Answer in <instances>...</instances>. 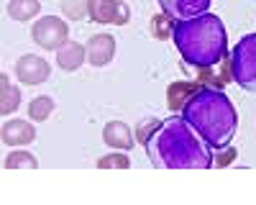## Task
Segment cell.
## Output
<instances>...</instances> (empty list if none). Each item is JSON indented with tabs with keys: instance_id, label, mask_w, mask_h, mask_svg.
<instances>
[{
	"instance_id": "obj_1",
	"label": "cell",
	"mask_w": 256,
	"mask_h": 205,
	"mask_svg": "<svg viewBox=\"0 0 256 205\" xmlns=\"http://www.w3.org/2000/svg\"><path fill=\"white\" fill-rule=\"evenodd\" d=\"M148 162L156 170H210L212 149L200 138V134L182 118L172 113L159 120L154 134L144 144Z\"/></svg>"
},
{
	"instance_id": "obj_2",
	"label": "cell",
	"mask_w": 256,
	"mask_h": 205,
	"mask_svg": "<svg viewBox=\"0 0 256 205\" xmlns=\"http://www.w3.org/2000/svg\"><path fill=\"white\" fill-rule=\"evenodd\" d=\"M180 113L212 152L228 146L238 131V113L228 100V95L218 88L202 85L198 92L190 95Z\"/></svg>"
},
{
	"instance_id": "obj_3",
	"label": "cell",
	"mask_w": 256,
	"mask_h": 205,
	"mask_svg": "<svg viewBox=\"0 0 256 205\" xmlns=\"http://www.w3.org/2000/svg\"><path fill=\"white\" fill-rule=\"evenodd\" d=\"M172 41L182 62L192 70L212 67L228 59V31L220 16L216 13H202L190 20H180L174 26Z\"/></svg>"
},
{
	"instance_id": "obj_4",
	"label": "cell",
	"mask_w": 256,
	"mask_h": 205,
	"mask_svg": "<svg viewBox=\"0 0 256 205\" xmlns=\"http://www.w3.org/2000/svg\"><path fill=\"white\" fill-rule=\"evenodd\" d=\"M230 74L238 88L256 92V34H246L230 49Z\"/></svg>"
},
{
	"instance_id": "obj_5",
	"label": "cell",
	"mask_w": 256,
	"mask_h": 205,
	"mask_svg": "<svg viewBox=\"0 0 256 205\" xmlns=\"http://www.w3.org/2000/svg\"><path fill=\"white\" fill-rule=\"evenodd\" d=\"M31 38L38 49L56 52L70 38V24L59 16H38L31 24Z\"/></svg>"
},
{
	"instance_id": "obj_6",
	"label": "cell",
	"mask_w": 256,
	"mask_h": 205,
	"mask_svg": "<svg viewBox=\"0 0 256 205\" xmlns=\"http://www.w3.org/2000/svg\"><path fill=\"white\" fill-rule=\"evenodd\" d=\"M88 18L105 26H126L131 20V8L123 0H90Z\"/></svg>"
},
{
	"instance_id": "obj_7",
	"label": "cell",
	"mask_w": 256,
	"mask_h": 205,
	"mask_svg": "<svg viewBox=\"0 0 256 205\" xmlns=\"http://www.w3.org/2000/svg\"><path fill=\"white\" fill-rule=\"evenodd\" d=\"M49 77H52V64L41 54H24L16 62V80L20 85L36 88V85H44Z\"/></svg>"
},
{
	"instance_id": "obj_8",
	"label": "cell",
	"mask_w": 256,
	"mask_h": 205,
	"mask_svg": "<svg viewBox=\"0 0 256 205\" xmlns=\"http://www.w3.org/2000/svg\"><path fill=\"white\" fill-rule=\"evenodd\" d=\"M0 138H3L6 146L16 149V146H28L36 141V126L28 118H6L3 128H0Z\"/></svg>"
},
{
	"instance_id": "obj_9",
	"label": "cell",
	"mask_w": 256,
	"mask_h": 205,
	"mask_svg": "<svg viewBox=\"0 0 256 205\" xmlns=\"http://www.w3.org/2000/svg\"><path fill=\"white\" fill-rule=\"evenodd\" d=\"M84 49H88V64L95 70H102L116 56V36L113 34H95L88 38Z\"/></svg>"
},
{
	"instance_id": "obj_10",
	"label": "cell",
	"mask_w": 256,
	"mask_h": 205,
	"mask_svg": "<svg viewBox=\"0 0 256 205\" xmlns=\"http://www.w3.org/2000/svg\"><path fill=\"white\" fill-rule=\"evenodd\" d=\"M102 144L108 149L118 152H131L136 146V134L126 120H108L102 126Z\"/></svg>"
},
{
	"instance_id": "obj_11",
	"label": "cell",
	"mask_w": 256,
	"mask_h": 205,
	"mask_svg": "<svg viewBox=\"0 0 256 205\" xmlns=\"http://www.w3.org/2000/svg\"><path fill=\"white\" fill-rule=\"evenodd\" d=\"M156 3H159V8L166 16H172L177 24H180V20H190V18H195V16L208 13L212 0H156Z\"/></svg>"
},
{
	"instance_id": "obj_12",
	"label": "cell",
	"mask_w": 256,
	"mask_h": 205,
	"mask_svg": "<svg viewBox=\"0 0 256 205\" xmlns=\"http://www.w3.org/2000/svg\"><path fill=\"white\" fill-rule=\"evenodd\" d=\"M56 54V67L62 72H77L80 67L88 64V49L80 41H64V44L54 52Z\"/></svg>"
},
{
	"instance_id": "obj_13",
	"label": "cell",
	"mask_w": 256,
	"mask_h": 205,
	"mask_svg": "<svg viewBox=\"0 0 256 205\" xmlns=\"http://www.w3.org/2000/svg\"><path fill=\"white\" fill-rule=\"evenodd\" d=\"M228 80H233V74H230V59H223V62H218V64H212V67L198 70V82H200V85H205V88L226 90Z\"/></svg>"
},
{
	"instance_id": "obj_14",
	"label": "cell",
	"mask_w": 256,
	"mask_h": 205,
	"mask_svg": "<svg viewBox=\"0 0 256 205\" xmlns=\"http://www.w3.org/2000/svg\"><path fill=\"white\" fill-rule=\"evenodd\" d=\"M202 85L198 80H177L172 82V85L166 88V102H169V108H172V113H180L184 108V102L190 100L192 92H198Z\"/></svg>"
},
{
	"instance_id": "obj_15",
	"label": "cell",
	"mask_w": 256,
	"mask_h": 205,
	"mask_svg": "<svg viewBox=\"0 0 256 205\" xmlns=\"http://www.w3.org/2000/svg\"><path fill=\"white\" fill-rule=\"evenodd\" d=\"M20 108V88L10 80V74H0V113L10 118Z\"/></svg>"
},
{
	"instance_id": "obj_16",
	"label": "cell",
	"mask_w": 256,
	"mask_h": 205,
	"mask_svg": "<svg viewBox=\"0 0 256 205\" xmlns=\"http://www.w3.org/2000/svg\"><path fill=\"white\" fill-rule=\"evenodd\" d=\"M6 10L18 24H34L41 13V0H8Z\"/></svg>"
},
{
	"instance_id": "obj_17",
	"label": "cell",
	"mask_w": 256,
	"mask_h": 205,
	"mask_svg": "<svg viewBox=\"0 0 256 205\" xmlns=\"http://www.w3.org/2000/svg\"><path fill=\"white\" fill-rule=\"evenodd\" d=\"M6 170H36L38 167V156L34 152H28L26 146H16L6 159H3Z\"/></svg>"
},
{
	"instance_id": "obj_18",
	"label": "cell",
	"mask_w": 256,
	"mask_h": 205,
	"mask_svg": "<svg viewBox=\"0 0 256 205\" xmlns=\"http://www.w3.org/2000/svg\"><path fill=\"white\" fill-rule=\"evenodd\" d=\"M54 108H56V102H54L52 95H36V98H31V102H28V118H31L34 123H44V120L52 118Z\"/></svg>"
},
{
	"instance_id": "obj_19",
	"label": "cell",
	"mask_w": 256,
	"mask_h": 205,
	"mask_svg": "<svg viewBox=\"0 0 256 205\" xmlns=\"http://www.w3.org/2000/svg\"><path fill=\"white\" fill-rule=\"evenodd\" d=\"M95 167H98V170H131V159H128V154H126V152L110 149V154L98 156Z\"/></svg>"
},
{
	"instance_id": "obj_20",
	"label": "cell",
	"mask_w": 256,
	"mask_h": 205,
	"mask_svg": "<svg viewBox=\"0 0 256 205\" xmlns=\"http://www.w3.org/2000/svg\"><path fill=\"white\" fill-rule=\"evenodd\" d=\"M174 26H177V20L162 10V13H156L152 18V26H148V28H152V36H156V38H172Z\"/></svg>"
},
{
	"instance_id": "obj_21",
	"label": "cell",
	"mask_w": 256,
	"mask_h": 205,
	"mask_svg": "<svg viewBox=\"0 0 256 205\" xmlns=\"http://www.w3.org/2000/svg\"><path fill=\"white\" fill-rule=\"evenodd\" d=\"M64 13H67L70 18H84L88 16V6L90 0H64Z\"/></svg>"
},
{
	"instance_id": "obj_22",
	"label": "cell",
	"mask_w": 256,
	"mask_h": 205,
	"mask_svg": "<svg viewBox=\"0 0 256 205\" xmlns=\"http://www.w3.org/2000/svg\"><path fill=\"white\" fill-rule=\"evenodd\" d=\"M156 126H159V118H152V116L144 118V120L138 123V128L134 131V134H136V141H138V144H146V141H148V136L154 134V128H156Z\"/></svg>"
},
{
	"instance_id": "obj_23",
	"label": "cell",
	"mask_w": 256,
	"mask_h": 205,
	"mask_svg": "<svg viewBox=\"0 0 256 205\" xmlns=\"http://www.w3.org/2000/svg\"><path fill=\"white\" fill-rule=\"evenodd\" d=\"M233 159H236V149H233L230 144H228V146L212 152V167H228Z\"/></svg>"
}]
</instances>
